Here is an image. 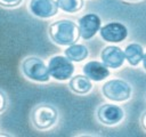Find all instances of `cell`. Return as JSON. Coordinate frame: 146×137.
Instances as JSON below:
<instances>
[{
  "label": "cell",
  "instance_id": "4",
  "mask_svg": "<svg viewBox=\"0 0 146 137\" xmlns=\"http://www.w3.org/2000/svg\"><path fill=\"white\" fill-rule=\"evenodd\" d=\"M103 95L112 102H125L131 97V86L121 79H112L106 81L102 87Z\"/></svg>",
  "mask_w": 146,
  "mask_h": 137
},
{
  "label": "cell",
  "instance_id": "9",
  "mask_svg": "<svg viewBox=\"0 0 146 137\" xmlns=\"http://www.w3.org/2000/svg\"><path fill=\"white\" fill-rule=\"evenodd\" d=\"M29 9L35 17L50 18L57 15L59 8L55 0H30Z\"/></svg>",
  "mask_w": 146,
  "mask_h": 137
},
{
  "label": "cell",
  "instance_id": "3",
  "mask_svg": "<svg viewBox=\"0 0 146 137\" xmlns=\"http://www.w3.org/2000/svg\"><path fill=\"white\" fill-rule=\"evenodd\" d=\"M22 73L30 80L35 82H48L50 79V73L48 66L36 56H29L22 61L21 64Z\"/></svg>",
  "mask_w": 146,
  "mask_h": 137
},
{
  "label": "cell",
  "instance_id": "17",
  "mask_svg": "<svg viewBox=\"0 0 146 137\" xmlns=\"http://www.w3.org/2000/svg\"><path fill=\"white\" fill-rule=\"evenodd\" d=\"M7 105H8V98H7V95L0 90V113H2L6 108H7Z\"/></svg>",
  "mask_w": 146,
  "mask_h": 137
},
{
  "label": "cell",
  "instance_id": "20",
  "mask_svg": "<svg viewBox=\"0 0 146 137\" xmlns=\"http://www.w3.org/2000/svg\"><path fill=\"white\" fill-rule=\"evenodd\" d=\"M127 1H139V0H127Z\"/></svg>",
  "mask_w": 146,
  "mask_h": 137
},
{
  "label": "cell",
  "instance_id": "6",
  "mask_svg": "<svg viewBox=\"0 0 146 137\" xmlns=\"http://www.w3.org/2000/svg\"><path fill=\"white\" fill-rule=\"evenodd\" d=\"M124 118L122 107L114 104H103L97 108V119L105 126H115Z\"/></svg>",
  "mask_w": 146,
  "mask_h": 137
},
{
  "label": "cell",
  "instance_id": "15",
  "mask_svg": "<svg viewBox=\"0 0 146 137\" xmlns=\"http://www.w3.org/2000/svg\"><path fill=\"white\" fill-rule=\"evenodd\" d=\"M58 8L65 13H78L80 11L83 6V0H56Z\"/></svg>",
  "mask_w": 146,
  "mask_h": 137
},
{
  "label": "cell",
  "instance_id": "12",
  "mask_svg": "<svg viewBox=\"0 0 146 137\" xmlns=\"http://www.w3.org/2000/svg\"><path fill=\"white\" fill-rule=\"evenodd\" d=\"M68 88L71 91L78 95H86L91 91L92 89V83L91 80L84 74H76L70 79L68 82Z\"/></svg>",
  "mask_w": 146,
  "mask_h": 137
},
{
  "label": "cell",
  "instance_id": "1",
  "mask_svg": "<svg viewBox=\"0 0 146 137\" xmlns=\"http://www.w3.org/2000/svg\"><path fill=\"white\" fill-rule=\"evenodd\" d=\"M48 34L51 41L58 46H71L76 43L80 35L79 25L71 19H58L48 27Z\"/></svg>",
  "mask_w": 146,
  "mask_h": 137
},
{
  "label": "cell",
  "instance_id": "5",
  "mask_svg": "<svg viewBox=\"0 0 146 137\" xmlns=\"http://www.w3.org/2000/svg\"><path fill=\"white\" fill-rule=\"evenodd\" d=\"M48 70L51 75L57 81H66L72 78L74 73V65L66 56L56 55L52 56L48 62Z\"/></svg>",
  "mask_w": 146,
  "mask_h": 137
},
{
  "label": "cell",
  "instance_id": "8",
  "mask_svg": "<svg viewBox=\"0 0 146 137\" xmlns=\"http://www.w3.org/2000/svg\"><path fill=\"white\" fill-rule=\"evenodd\" d=\"M79 30L80 35L84 40H89L96 35L100 30L102 21L97 14H86L79 18Z\"/></svg>",
  "mask_w": 146,
  "mask_h": 137
},
{
  "label": "cell",
  "instance_id": "16",
  "mask_svg": "<svg viewBox=\"0 0 146 137\" xmlns=\"http://www.w3.org/2000/svg\"><path fill=\"white\" fill-rule=\"evenodd\" d=\"M23 0H0V6L5 8H16L21 6Z\"/></svg>",
  "mask_w": 146,
  "mask_h": 137
},
{
  "label": "cell",
  "instance_id": "7",
  "mask_svg": "<svg viewBox=\"0 0 146 137\" xmlns=\"http://www.w3.org/2000/svg\"><path fill=\"white\" fill-rule=\"evenodd\" d=\"M99 34L104 41L117 43L127 39L128 30L125 25L120 22H110L100 27Z\"/></svg>",
  "mask_w": 146,
  "mask_h": 137
},
{
  "label": "cell",
  "instance_id": "19",
  "mask_svg": "<svg viewBox=\"0 0 146 137\" xmlns=\"http://www.w3.org/2000/svg\"><path fill=\"white\" fill-rule=\"evenodd\" d=\"M143 65H144V68L146 70V53L144 54V57H143Z\"/></svg>",
  "mask_w": 146,
  "mask_h": 137
},
{
  "label": "cell",
  "instance_id": "13",
  "mask_svg": "<svg viewBox=\"0 0 146 137\" xmlns=\"http://www.w3.org/2000/svg\"><path fill=\"white\" fill-rule=\"evenodd\" d=\"M65 56L72 61V62H76L80 63L82 61H84L88 55H89V50L84 45L81 43H73L71 46H67V48L64 51Z\"/></svg>",
  "mask_w": 146,
  "mask_h": 137
},
{
  "label": "cell",
  "instance_id": "10",
  "mask_svg": "<svg viewBox=\"0 0 146 137\" xmlns=\"http://www.w3.org/2000/svg\"><path fill=\"white\" fill-rule=\"evenodd\" d=\"M103 63L111 68H119L124 63V51L117 46H106L100 53Z\"/></svg>",
  "mask_w": 146,
  "mask_h": 137
},
{
  "label": "cell",
  "instance_id": "11",
  "mask_svg": "<svg viewBox=\"0 0 146 137\" xmlns=\"http://www.w3.org/2000/svg\"><path fill=\"white\" fill-rule=\"evenodd\" d=\"M83 73L91 80V81H103L110 75L108 67L98 61H90L84 64L83 66Z\"/></svg>",
  "mask_w": 146,
  "mask_h": 137
},
{
  "label": "cell",
  "instance_id": "14",
  "mask_svg": "<svg viewBox=\"0 0 146 137\" xmlns=\"http://www.w3.org/2000/svg\"><path fill=\"white\" fill-rule=\"evenodd\" d=\"M124 55H125V59L130 65L137 66L143 61L144 48L139 43H135V42L129 43L124 49Z\"/></svg>",
  "mask_w": 146,
  "mask_h": 137
},
{
  "label": "cell",
  "instance_id": "18",
  "mask_svg": "<svg viewBox=\"0 0 146 137\" xmlns=\"http://www.w3.org/2000/svg\"><path fill=\"white\" fill-rule=\"evenodd\" d=\"M140 123H141V127L146 130V111L141 114V116H140Z\"/></svg>",
  "mask_w": 146,
  "mask_h": 137
},
{
  "label": "cell",
  "instance_id": "2",
  "mask_svg": "<svg viewBox=\"0 0 146 137\" xmlns=\"http://www.w3.org/2000/svg\"><path fill=\"white\" fill-rule=\"evenodd\" d=\"M58 120L57 108L47 103L38 104L31 112V122L38 130H47L56 124Z\"/></svg>",
  "mask_w": 146,
  "mask_h": 137
}]
</instances>
